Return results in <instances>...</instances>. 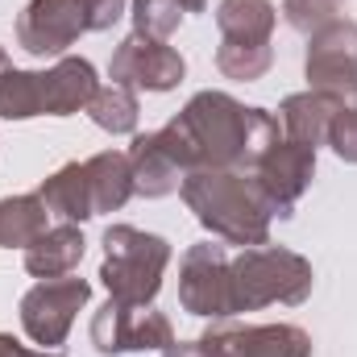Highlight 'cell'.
<instances>
[{"label": "cell", "instance_id": "obj_24", "mask_svg": "<svg viewBox=\"0 0 357 357\" xmlns=\"http://www.w3.org/2000/svg\"><path fill=\"white\" fill-rule=\"evenodd\" d=\"M129 17H133V33L167 42L183 21V8H178V0H133Z\"/></svg>", "mask_w": 357, "mask_h": 357}, {"label": "cell", "instance_id": "obj_9", "mask_svg": "<svg viewBox=\"0 0 357 357\" xmlns=\"http://www.w3.org/2000/svg\"><path fill=\"white\" fill-rule=\"evenodd\" d=\"M229 250L216 241L187 245L178 258V303L199 320H229Z\"/></svg>", "mask_w": 357, "mask_h": 357}, {"label": "cell", "instance_id": "obj_26", "mask_svg": "<svg viewBox=\"0 0 357 357\" xmlns=\"http://www.w3.org/2000/svg\"><path fill=\"white\" fill-rule=\"evenodd\" d=\"M328 146L341 162H354L357 167V108H341L328 125Z\"/></svg>", "mask_w": 357, "mask_h": 357}, {"label": "cell", "instance_id": "obj_10", "mask_svg": "<svg viewBox=\"0 0 357 357\" xmlns=\"http://www.w3.org/2000/svg\"><path fill=\"white\" fill-rule=\"evenodd\" d=\"M187 75V63L175 46L146 38V33H129L116 42L112 63H108V79L133 91H175Z\"/></svg>", "mask_w": 357, "mask_h": 357}, {"label": "cell", "instance_id": "obj_21", "mask_svg": "<svg viewBox=\"0 0 357 357\" xmlns=\"http://www.w3.org/2000/svg\"><path fill=\"white\" fill-rule=\"evenodd\" d=\"M88 116L96 129L112 133V137H129L137 133V116H142V104H137V91L133 88H121V84H108L91 96L88 104Z\"/></svg>", "mask_w": 357, "mask_h": 357}, {"label": "cell", "instance_id": "obj_14", "mask_svg": "<svg viewBox=\"0 0 357 357\" xmlns=\"http://www.w3.org/2000/svg\"><path fill=\"white\" fill-rule=\"evenodd\" d=\"M345 104L333 100V96H324V91H312V88L295 91V96H287L278 104L282 137H291V142H299L307 150H320V146H328V125H333V116Z\"/></svg>", "mask_w": 357, "mask_h": 357}, {"label": "cell", "instance_id": "obj_29", "mask_svg": "<svg viewBox=\"0 0 357 357\" xmlns=\"http://www.w3.org/2000/svg\"><path fill=\"white\" fill-rule=\"evenodd\" d=\"M0 357H33V349H25L17 337H8V333H0Z\"/></svg>", "mask_w": 357, "mask_h": 357}, {"label": "cell", "instance_id": "obj_22", "mask_svg": "<svg viewBox=\"0 0 357 357\" xmlns=\"http://www.w3.org/2000/svg\"><path fill=\"white\" fill-rule=\"evenodd\" d=\"M0 116L4 121H29L42 112V71H0Z\"/></svg>", "mask_w": 357, "mask_h": 357}, {"label": "cell", "instance_id": "obj_25", "mask_svg": "<svg viewBox=\"0 0 357 357\" xmlns=\"http://www.w3.org/2000/svg\"><path fill=\"white\" fill-rule=\"evenodd\" d=\"M337 17H341V0H282V21L303 38L333 25Z\"/></svg>", "mask_w": 357, "mask_h": 357}, {"label": "cell", "instance_id": "obj_20", "mask_svg": "<svg viewBox=\"0 0 357 357\" xmlns=\"http://www.w3.org/2000/svg\"><path fill=\"white\" fill-rule=\"evenodd\" d=\"M50 208L42 204V195H8L0 199V250H29L50 225H46Z\"/></svg>", "mask_w": 357, "mask_h": 357}, {"label": "cell", "instance_id": "obj_2", "mask_svg": "<svg viewBox=\"0 0 357 357\" xmlns=\"http://www.w3.org/2000/svg\"><path fill=\"white\" fill-rule=\"evenodd\" d=\"M187 212L229 245H266L270 241V208L258 183L245 171H191L178 183Z\"/></svg>", "mask_w": 357, "mask_h": 357}, {"label": "cell", "instance_id": "obj_18", "mask_svg": "<svg viewBox=\"0 0 357 357\" xmlns=\"http://www.w3.org/2000/svg\"><path fill=\"white\" fill-rule=\"evenodd\" d=\"M38 195H42V204H46L54 216H63V220H71V225H84V220L96 216L88 167H84V162H67V167H59L54 175H46L42 187H38Z\"/></svg>", "mask_w": 357, "mask_h": 357}, {"label": "cell", "instance_id": "obj_27", "mask_svg": "<svg viewBox=\"0 0 357 357\" xmlns=\"http://www.w3.org/2000/svg\"><path fill=\"white\" fill-rule=\"evenodd\" d=\"M84 13H88L91 33H104L125 17V0H84Z\"/></svg>", "mask_w": 357, "mask_h": 357}, {"label": "cell", "instance_id": "obj_17", "mask_svg": "<svg viewBox=\"0 0 357 357\" xmlns=\"http://www.w3.org/2000/svg\"><path fill=\"white\" fill-rule=\"evenodd\" d=\"M216 25H220V42L270 46L274 25H278V8L270 0H220Z\"/></svg>", "mask_w": 357, "mask_h": 357}, {"label": "cell", "instance_id": "obj_16", "mask_svg": "<svg viewBox=\"0 0 357 357\" xmlns=\"http://www.w3.org/2000/svg\"><path fill=\"white\" fill-rule=\"evenodd\" d=\"M84 250H88V241H84L79 225L63 220V225L46 229V233L25 250V270H29L33 278H67L71 270L84 262Z\"/></svg>", "mask_w": 357, "mask_h": 357}, {"label": "cell", "instance_id": "obj_33", "mask_svg": "<svg viewBox=\"0 0 357 357\" xmlns=\"http://www.w3.org/2000/svg\"><path fill=\"white\" fill-rule=\"evenodd\" d=\"M341 4H345V0H341Z\"/></svg>", "mask_w": 357, "mask_h": 357}, {"label": "cell", "instance_id": "obj_4", "mask_svg": "<svg viewBox=\"0 0 357 357\" xmlns=\"http://www.w3.org/2000/svg\"><path fill=\"white\" fill-rule=\"evenodd\" d=\"M171 266V241L133 225H108L104 229V266L100 282L108 299L150 307L162 291V274Z\"/></svg>", "mask_w": 357, "mask_h": 357}, {"label": "cell", "instance_id": "obj_12", "mask_svg": "<svg viewBox=\"0 0 357 357\" xmlns=\"http://www.w3.org/2000/svg\"><path fill=\"white\" fill-rule=\"evenodd\" d=\"M220 357H312V337L299 324H225L204 333Z\"/></svg>", "mask_w": 357, "mask_h": 357}, {"label": "cell", "instance_id": "obj_8", "mask_svg": "<svg viewBox=\"0 0 357 357\" xmlns=\"http://www.w3.org/2000/svg\"><path fill=\"white\" fill-rule=\"evenodd\" d=\"M245 175L258 183L270 216L287 220V216H295V204H299L303 191L312 187L316 150H307V146H299V142H291V137H278V142H270L266 154H262V158L254 162V171H245Z\"/></svg>", "mask_w": 357, "mask_h": 357}, {"label": "cell", "instance_id": "obj_32", "mask_svg": "<svg viewBox=\"0 0 357 357\" xmlns=\"http://www.w3.org/2000/svg\"><path fill=\"white\" fill-rule=\"evenodd\" d=\"M33 357H59V354L54 349H42V354H33Z\"/></svg>", "mask_w": 357, "mask_h": 357}, {"label": "cell", "instance_id": "obj_5", "mask_svg": "<svg viewBox=\"0 0 357 357\" xmlns=\"http://www.w3.org/2000/svg\"><path fill=\"white\" fill-rule=\"evenodd\" d=\"M303 79L312 91H324L345 108H357V21L337 17L333 25L307 38Z\"/></svg>", "mask_w": 357, "mask_h": 357}, {"label": "cell", "instance_id": "obj_3", "mask_svg": "<svg viewBox=\"0 0 357 357\" xmlns=\"http://www.w3.org/2000/svg\"><path fill=\"white\" fill-rule=\"evenodd\" d=\"M316 287V270L303 254L282 245H245L229 262V312H262V307H299Z\"/></svg>", "mask_w": 357, "mask_h": 357}, {"label": "cell", "instance_id": "obj_23", "mask_svg": "<svg viewBox=\"0 0 357 357\" xmlns=\"http://www.w3.org/2000/svg\"><path fill=\"white\" fill-rule=\"evenodd\" d=\"M274 67V46H241V42H220L216 46V71L237 84H254Z\"/></svg>", "mask_w": 357, "mask_h": 357}, {"label": "cell", "instance_id": "obj_19", "mask_svg": "<svg viewBox=\"0 0 357 357\" xmlns=\"http://www.w3.org/2000/svg\"><path fill=\"white\" fill-rule=\"evenodd\" d=\"M84 167H88L96 216L100 212H121L133 199V171H129V154L125 150H100Z\"/></svg>", "mask_w": 357, "mask_h": 357}, {"label": "cell", "instance_id": "obj_1", "mask_svg": "<svg viewBox=\"0 0 357 357\" xmlns=\"http://www.w3.org/2000/svg\"><path fill=\"white\" fill-rule=\"evenodd\" d=\"M158 146L175 158L183 175L191 171H254L270 142L282 137L278 116L241 104L229 91H195L175 116L154 129Z\"/></svg>", "mask_w": 357, "mask_h": 357}, {"label": "cell", "instance_id": "obj_6", "mask_svg": "<svg viewBox=\"0 0 357 357\" xmlns=\"http://www.w3.org/2000/svg\"><path fill=\"white\" fill-rule=\"evenodd\" d=\"M91 282L88 278H38L21 295V328L33 345L59 349L75 324V316L88 307Z\"/></svg>", "mask_w": 357, "mask_h": 357}, {"label": "cell", "instance_id": "obj_30", "mask_svg": "<svg viewBox=\"0 0 357 357\" xmlns=\"http://www.w3.org/2000/svg\"><path fill=\"white\" fill-rule=\"evenodd\" d=\"M178 8H183V13H204L208 0H178Z\"/></svg>", "mask_w": 357, "mask_h": 357}, {"label": "cell", "instance_id": "obj_11", "mask_svg": "<svg viewBox=\"0 0 357 357\" xmlns=\"http://www.w3.org/2000/svg\"><path fill=\"white\" fill-rule=\"evenodd\" d=\"M88 33L84 0H29L17 17V46L33 59H59Z\"/></svg>", "mask_w": 357, "mask_h": 357}, {"label": "cell", "instance_id": "obj_28", "mask_svg": "<svg viewBox=\"0 0 357 357\" xmlns=\"http://www.w3.org/2000/svg\"><path fill=\"white\" fill-rule=\"evenodd\" d=\"M162 357H220V349L208 341V337H195V341H171Z\"/></svg>", "mask_w": 357, "mask_h": 357}, {"label": "cell", "instance_id": "obj_13", "mask_svg": "<svg viewBox=\"0 0 357 357\" xmlns=\"http://www.w3.org/2000/svg\"><path fill=\"white\" fill-rule=\"evenodd\" d=\"M96 91H100L96 67L88 59L63 54L50 71H42V112L46 116H75L91 104Z\"/></svg>", "mask_w": 357, "mask_h": 357}, {"label": "cell", "instance_id": "obj_15", "mask_svg": "<svg viewBox=\"0 0 357 357\" xmlns=\"http://www.w3.org/2000/svg\"><path fill=\"white\" fill-rule=\"evenodd\" d=\"M125 154H129V171H133V195L162 199V195L178 191L183 171L175 167V158L158 146L154 133H133V146Z\"/></svg>", "mask_w": 357, "mask_h": 357}, {"label": "cell", "instance_id": "obj_7", "mask_svg": "<svg viewBox=\"0 0 357 357\" xmlns=\"http://www.w3.org/2000/svg\"><path fill=\"white\" fill-rule=\"evenodd\" d=\"M171 341H175V328H171V320L154 303L150 307H133V303L108 299L91 316V345H96V354H104V357L167 349Z\"/></svg>", "mask_w": 357, "mask_h": 357}, {"label": "cell", "instance_id": "obj_31", "mask_svg": "<svg viewBox=\"0 0 357 357\" xmlns=\"http://www.w3.org/2000/svg\"><path fill=\"white\" fill-rule=\"evenodd\" d=\"M13 63H8V54H4V46H0V71H8Z\"/></svg>", "mask_w": 357, "mask_h": 357}]
</instances>
